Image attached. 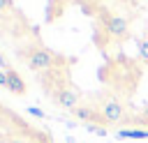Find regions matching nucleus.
Listing matches in <instances>:
<instances>
[{"label":"nucleus","mask_w":148,"mask_h":143,"mask_svg":"<svg viewBox=\"0 0 148 143\" xmlns=\"http://www.w3.org/2000/svg\"><path fill=\"white\" fill-rule=\"evenodd\" d=\"M9 7H12V0H0V12H5Z\"/></svg>","instance_id":"obj_9"},{"label":"nucleus","mask_w":148,"mask_h":143,"mask_svg":"<svg viewBox=\"0 0 148 143\" xmlns=\"http://www.w3.org/2000/svg\"><path fill=\"white\" fill-rule=\"evenodd\" d=\"M9 78H7V69H0V88H7Z\"/></svg>","instance_id":"obj_8"},{"label":"nucleus","mask_w":148,"mask_h":143,"mask_svg":"<svg viewBox=\"0 0 148 143\" xmlns=\"http://www.w3.org/2000/svg\"><path fill=\"white\" fill-rule=\"evenodd\" d=\"M118 136H120V138H148V131H139V129H120Z\"/></svg>","instance_id":"obj_6"},{"label":"nucleus","mask_w":148,"mask_h":143,"mask_svg":"<svg viewBox=\"0 0 148 143\" xmlns=\"http://www.w3.org/2000/svg\"><path fill=\"white\" fill-rule=\"evenodd\" d=\"M139 55H141V60H148V39L139 42Z\"/></svg>","instance_id":"obj_7"},{"label":"nucleus","mask_w":148,"mask_h":143,"mask_svg":"<svg viewBox=\"0 0 148 143\" xmlns=\"http://www.w3.org/2000/svg\"><path fill=\"white\" fill-rule=\"evenodd\" d=\"M79 90L76 88H65V90H60L58 92V97H56V101L65 108V111H74L76 108V104H79Z\"/></svg>","instance_id":"obj_4"},{"label":"nucleus","mask_w":148,"mask_h":143,"mask_svg":"<svg viewBox=\"0 0 148 143\" xmlns=\"http://www.w3.org/2000/svg\"><path fill=\"white\" fill-rule=\"evenodd\" d=\"M104 32H106L109 37H118V39H123V37H127L130 25H127V21H125L123 16H109V18L104 21Z\"/></svg>","instance_id":"obj_2"},{"label":"nucleus","mask_w":148,"mask_h":143,"mask_svg":"<svg viewBox=\"0 0 148 143\" xmlns=\"http://www.w3.org/2000/svg\"><path fill=\"white\" fill-rule=\"evenodd\" d=\"M56 60V53L46 51V48H35L32 53H28V67L30 69H49Z\"/></svg>","instance_id":"obj_1"},{"label":"nucleus","mask_w":148,"mask_h":143,"mask_svg":"<svg viewBox=\"0 0 148 143\" xmlns=\"http://www.w3.org/2000/svg\"><path fill=\"white\" fill-rule=\"evenodd\" d=\"M99 113L104 115L106 122H113V125H116V122H123V118H125V108H123V104L116 101V99H106V101L102 104Z\"/></svg>","instance_id":"obj_3"},{"label":"nucleus","mask_w":148,"mask_h":143,"mask_svg":"<svg viewBox=\"0 0 148 143\" xmlns=\"http://www.w3.org/2000/svg\"><path fill=\"white\" fill-rule=\"evenodd\" d=\"M7 78H9V85H7V90L9 92H14V95H23L25 92V83H23V78L18 76V72L16 69H7Z\"/></svg>","instance_id":"obj_5"}]
</instances>
